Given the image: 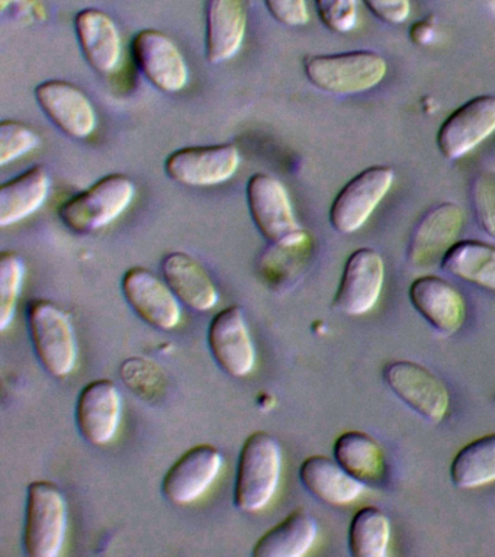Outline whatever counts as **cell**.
Returning <instances> with one entry per match:
<instances>
[{"label": "cell", "instance_id": "1", "mask_svg": "<svg viewBox=\"0 0 495 557\" xmlns=\"http://www.w3.org/2000/svg\"><path fill=\"white\" fill-rule=\"evenodd\" d=\"M281 472L282 450L277 440L267 431L249 435L238 456L234 483V505L238 511H263L276 494Z\"/></svg>", "mask_w": 495, "mask_h": 557}, {"label": "cell", "instance_id": "2", "mask_svg": "<svg viewBox=\"0 0 495 557\" xmlns=\"http://www.w3.org/2000/svg\"><path fill=\"white\" fill-rule=\"evenodd\" d=\"M136 196V185L121 173L108 174L64 202L59 209L60 221L72 233H98L119 220Z\"/></svg>", "mask_w": 495, "mask_h": 557}, {"label": "cell", "instance_id": "3", "mask_svg": "<svg viewBox=\"0 0 495 557\" xmlns=\"http://www.w3.org/2000/svg\"><path fill=\"white\" fill-rule=\"evenodd\" d=\"M308 82L333 95H358L380 85L388 64L373 51L307 55L302 61Z\"/></svg>", "mask_w": 495, "mask_h": 557}, {"label": "cell", "instance_id": "4", "mask_svg": "<svg viewBox=\"0 0 495 557\" xmlns=\"http://www.w3.org/2000/svg\"><path fill=\"white\" fill-rule=\"evenodd\" d=\"M67 500L62 490L49 481L27 487L23 544L29 557H58L67 534Z\"/></svg>", "mask_w": 495, "mask_h": 557}, {"label": "cell", "instance_id": "5", "mask_svg": "<svg viewBox=\"0 0 495 557\" xmlns=\"http://www.w3.org/2000/svg\"><path fill=\"white\" fill-rule=\"evenodd\" d=\"M29 337L38 361L51 376L63 379L77 363V339L72 318L51 300L37 299L28 305Z\"/></svg>", "mask_w": 495, "mask_h": 557}, {"label": "cell", "instance_id": "6", "mask_svg": "<svg viewBox=\"0 0 495 557\" xmlns=\"http://www.w3.org/2000/svg\"><path fill=\"white\" fill-rule=\"evenodd\" d=\"M247 207L259 233L280 247H298L308 242V235L295 216L288 190L280 178L268 173H256L246 187Z\"/></svg>", "mask_w": 495, "mask_h": 557}, {"label": "cell", "instance_id": "7", "mask_svg": "<svg viewBox=\"0 0 495 557\" xmlns=\"http://www.w3.org/2000/svg\"><path fill=\"white\" fill-rule=\"evenodd\" d=\"M386 386L411 411L423 420L438 424L450 408V394L445 383L428 368L414 361L395 360L382 370Z\"/></svg>", "mask_w": 495, "mask_h": 557}, {"label": "cell", "instance_id": "8", "mask_svg": "<svg viewBox=\"0 0 495 557\" xmlns=\"http://www.w3.org/2000/svg\"><path fill=\"white\" fill-rule=\"evenodd\" d=\"M394 177V170L388 165H372L350 178L330 208V224L333 228L346 235L362 228L391 190Z\"/></svg>", "mask_w": 495, "mask_h": 557}, {"label": "cell", "instance_id": "9", "mask_svg": "<svg viewBox=\"0 0 495 557\" xmlns=\"http://www.w3.org/2000/svg\"><path fill=\"white\" fill-rule=\"evenodd\" d=\"M240 163V150L234 144L185 147L168 157L164 172L182 186L215 187L228 182Z\"/></svg>", "mask_w": 495, "mask_h": 557}, {"label": "cell", "instance_id": "10", "mask_svg": "<svg viewBox=\"0 0 495 557\" xmlns=\"http://www.w3.org/2000/svg\"><path fill=\"white\" fill-rule=\"evenodd\" d=\"M138 70L163 94H180L189 81L184 54L169 35L159 29H143L132 41Z\"/></svg>", "mask_w": 495, "mask_h": 557}, {"label": "cell", "instance_id": "11", "mask_svg": "<svg viewBox=\"0 0 495 557\" xmlns=\"http://www.w3.org/2000/svg\"><path fill=\"white\" fill-rule=\"evenodd\" d=\"M385 281V263L373 248L351 252L343 269L333 308L347 317H362L375 307Z\"/></svg>", "mask_w": 495, "mask_h": 557}, {"label": "cell", "instance_id": "12", "mask_svg": "<svg viewBox=\"0 0 495 557\" xmlns=\"http://www.w3.org/2000/svg\"><path fill=\"white\" fill-rule=\"evenodd\" d=\"M495 131L494 96H477L460 104L437 131L438 151L446 160H458L485 141Z\"/></svg>", "mask_w": 495, "mask_h": 557}, {"label": "cell", "instance_id": "13", "mask_svg": "<svg viewBox=\"0 0 495 557\" xmlns=\"http://www.w3.org/2000/svg\"><path fill=\"white\" fill-rule=\"evenodd\" d=\"M208 346L215 363L233 377L249 376L256 364V347L245 311L233 305L212 318Z\"/></svg>", "mask_w": 495, "mask_h": 557}, {"label": "cell", "instance_id": "14", "mask_svg": "<svg viewBox=\"0 0 495 557\" xmlns=\"http://www.w3.org/2000/svg\"><path fill=\"white\" fill-rule=\"evenodd\" d=\"M465 222L458 203L443 202L430 208L412 230L407 257L417 269L441 264L449 248L458 243Z\"/></svg>", "mask_w": 495, "mask_h": 557}, {"label": "cell", "instance_id": "15", "mask_svg": "<svg viewBox=\"0 0 495 557\" xmlns=\"http://www.w3.org/2000/svg\"><path fill=\"white\" fill-rule=\"evenodd\" d=\"M38 107L64 135L86 139L95 133L98 115L92 100L66 81H46L34 90Z\"/></svg>", "mask_w": 495, "mask_h": 557}, {"label": "cell", "instance_id": "16", "mask_svg": "<svg viewBox=\"0 0 495 557\" xmlns=\"http://www.w3.org/2000/svg\"><path fill=\"white\" fill-rule=\"evenodd\" d=\"M121 289L133 311L153 329L171 331L182 320L181 300L164 278L146 268H133L124 274Z\"/></svg>", "mask_w": 495, "mask_h": 557}, {"label": "cell", "instance_id": "17", "mask_svg": "<svg viewBox=\"0 0 495 557\" xmlns=\"http://www.w3.org/2000/svg\"><path fill=\"white\" fill-rule=\"evenodd\" d=\"M219 448L199 444L189 448L164 474L162 492L175 505H189L201 498L223 469Z\"/></svg>", "mask_w": 495, "mask_h": 557}, {"label": "cell", "instance_id": "18", "mask_svg": "<svg viewBox=\"0 0 495 557\" xmlns=\"http://www.w3.org/2000/svg\"><path fill=\"white\" fill-rule=\"evenodd\" d=\"M123 396L108 379L88 383L76 404V424L82 437L92 446H106L119 431Z\"/></svg>", "mask_w": 495, "mask_h": 557}, {"label": "cell", "instance_id": "19", "mask_svg": "<svg viewBox=\"0 0 495 557\" xmlns=\"http://www.w3.org/2000/svg\"><path fill=\"white\" fill-rule=\"evenodd\" d=\"M76 38L90 67L102 76L114 73L123 59L119 26L107 12L88 8L75 16Z\"/></svg>", "mask_w": 495, "mask_h": 557}, {"label": "cell", "instance_id": "20", "mask_svg": "<svg viewBox=\"0 0 495 557\" xmlns=\"http://www.w3.org/2000/svg\"><path fill=\"white\" fill-rule=\"evenodd\" d=\"M410 300L416 311L432 325L437 333L454 335L462 329L467 318V307L462 295L437 276H421L411 283Z\"/></svg>", "mask_w": 495, "mask_h": 557}, {"label": "cell", "instance_id": "21", "mask_svg": "<svg viewBox=\"0 0 495 557\" xmlns=\"http://www.w3.org/2000/svg\"><path fill=\"white\" fill-rule=\"evenodd\" d=\"M247 30L246 0H208L206 57L208 63L223 64L242 50Z\"/></svg>", "mask_w": 495, "mask_h": 557}, {"label": "cell", "instance_id": "22", "mask_svg": "<svg viewBox=\"0 0 495 557\" xmlns=\"http://www.w3.org/2000/svg\"><path fill=\"white\" fill-rule=\"evenodd\" d=\"M162 273L176 298L194 311H211L219 304V289L210 273L188 252H169L162 261Z\"/></svg>", "mask_w": 495, "mask_h": 557}, {"label": "cell", "instance_id": "23", "mask_svg": "<svg viewBox=\"0 0 495 557\" xmlns=\"http://www.w3.org/2000/svg\"><path fill=\"white\" fill-rule=\"evenodd\" d=\"M299 481L314 498L334 507L354 503L364 490V483L327 456H311L304 460Z\"/></svg>", "mask_w": 495, "mask_h": 557}, {"label": "cell", "instance_id": "24", "mask_svg": "<svg viewBox=\"0 0 495 557\" xmlns=\"http://www.w3.org/2000/svg\"><path fill=\"white\" fill-rule=\"evenodd\" d=\"M50 174L34 165L0 187V226L20 224L40 211L50 195Z\"/></svg>", "mask_w": 495, "mask_h": 557}, {"label": "cell", "instance_id": "25", "mask_svg": "<svg viewBox=\"0 0 495 557\" xmlns=\"http://www.w3.org/2000/svg\"><path fill=\"white\" fill-rule=\"evenodd\" d=\"M334 459L364 485H381L388 474L385 451L381 444L362 431H347L334 442Z\"/></svg>", "mask_w": 495, "mask_h": 557}, {"label": "cell", "instance_id": "26", "mask_svg": "<svg viewBox=\"0 0 495 557\" xmlns=\"http://www.w3.org/2000/svg\"><path fill=\"white\" fill-rule=\"evenodd\" d=\"M319 525L304 509H295L255 543L253 557H301L314 546Z\"/></svg>", "mask_w": 495, "mask_h": 557}, {"label": "cell", "instance_id": "27", "mask_svg": "<svg viewBox=\"0 0 495 557\" xmlns=\"http://www.w3.org/2000/svg\"><path fill=\"white\" fill-rule=\"evenodd\" d=\"M441 268L484 289L495 290V247L481 242L455 243L443 257Z\"/></svg>", "mask_w": 495, "mask_h": 557}, {"label": "cell", "instance_id": "28", "mask_svg": "<svg viewBox=\"0 0 495 557\" xmlns=\"http://www.w3.org/2000/svg\"><path fill=\"white\" fill-rule=\"evenodd\" d=\"M450 479L460 490H475L495 482V434L473 440L460 448L450 465Z\"/></svg>", "mask_w": 495, "mask_h": 557}, {"label": "cell", "instance_id": "29", "mask_svg": "<svg viewBox=\"0 0 495 557\" xmlns=\"http://www.w3.org/2000/svg\"><path fill=\"white\" fill-rule=\"evenodd\" d=\"M391 524L376 507L360 508L349 527V550L355 557H385L388 553Z\"/></svg>", "mask_w": 495, "mask_h": 557}, {"label": "cell", "instance_id": "30", "mask_svg": "<svg viewBox=\"0 0 495 557\" xmlns=\"http://www.w3.org/2000/svg\"><path fill=\"white\" fill-rule=\"evenodd\" d=\"M24 277L23 257L15 251H3L0 256V330L2 331H5L14 321Z\"/></svg>", "mask_w": 495, "mask_h": 557}, {"label": "cell", "instance_id": "31", "mask_svg": "<svg viewBox=\"0 0 495 557\" xmlns=\"http://www.w3.org/2000/svg\"><path fill=\"white\" fill-rule=\"evenodd\" d=\"M40 135L20 121L0 122V165L14 163L40 146Z\"/></svg>", "mask_w": 495, "mask_h": 557}, {"label": "cell", "instance_id": "32", "mask_svg": "<svg viewBox=\"0 0 495 557\" xmlns=\"http://www.w3.org/2000/svg\"><path fill=\"white\" fill-rule=\"evenodd\" d=\"M471 203L478 226L495 242V173L481 172L472 178Z\"/></svg>", "mask_w": 495, "mask_h": 557}, {"label": "cell", "instance_id": "33", "mask_svg": "<svg viewBox=\"0 0 495 557\" xmlns=\"http://www.w3.org/2000/svg\"><path fill=\"white\" fill-rule=\"evenodd\" d=\"M317 13L334 34L351 33L358 25V0H315Z\"/></svg>", "mask_w": 495, "mask_h": 557}, {"label": "cell", "instance_id": "34", "mask_svg": "<svg viewBox=\"0 0 495 557\" xmlns=\"http://www.w3.org/2000/svg\"><path fill=\"white\" fill-rule=\"evenodd\" d=\"M273 20L290 28L306 26L310 22L307 0H264Z\"/></svg>", "mask_w": 495, "mask_h": 557}, {"label": "cell", "instance_id": "35", "mask_svg": "<svg viewBox=\"0 0 495 557\" xmlns=\"http://www.w3.org/2000/svg\"><path fill=\"white\" fill-rule=\"evenodd\" d=\"M363 2L372 15L385 24H404L410 16V0H363Z\"/></svg>", "mask_w": 495, "mask_h": 557}, {"label": "cell", "instance_id": "36", "mask_svg": "<svg viewBox=\"0 0 495 557\" xmlns=\"http://www.w3.org/2000/svg\"><path fill=\"white\" fill-rule=\"evenodd\" d=\"M434 30H436V21L433 16L417 21L410 28L411 41L417 46H425L434 38Z\"/></svg>", "mask_w": 495, "mask_h": 557}]
</instances>
